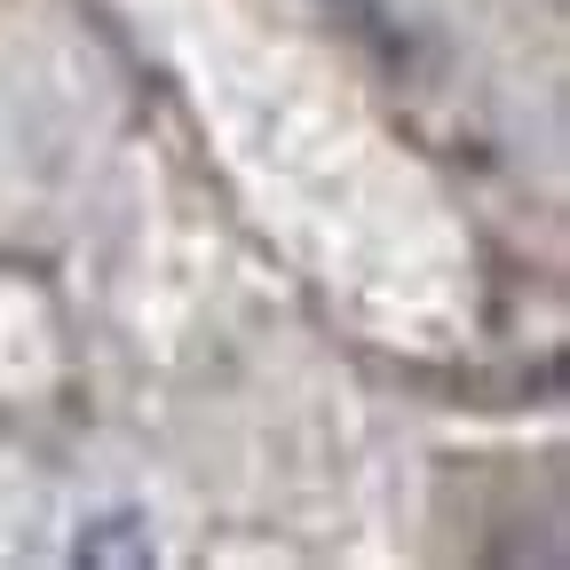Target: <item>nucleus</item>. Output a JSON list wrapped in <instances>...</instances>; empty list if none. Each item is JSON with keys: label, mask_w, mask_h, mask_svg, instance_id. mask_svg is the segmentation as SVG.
Segmentation results:
<instances>
[{"label": "nucleus", "mask_w": 570, "mask_h": 570, "mask_svg": "<svg viewBox=\"0 0 570 570\" xmlns=\"http://www.w3.org/2000/svg\"><path fill=\"white\" fill-rule=\"evenodd\" d=\"M71 562H80V570H151V562H159L151 515H135V508H104V515H88L80 539H71Z\"/></svg>", "instance_id": "f257e3e1"}]
</instances>
